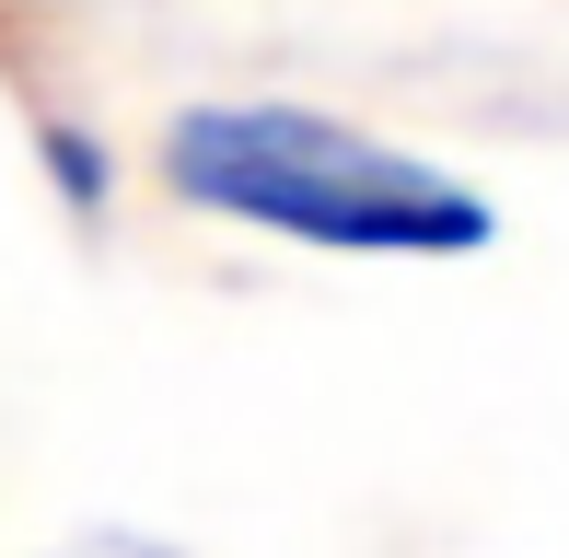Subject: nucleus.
<instances>
[{
    "instance_id": "3",
    "label": "nucleus",
    "mask_w": 569,
    "mask_h": 558,
    "mask_svg": "<svg viewBox=\"0 0 569 558\" xmlns=\"http://www.w3.org/2000/svg\"><path fill=\"white\" fill-rule=\"evenodd\" d=\"M47 558H187L174 536H140V524H93V536H70V547H47Z\"/></svg>"
},
{
    "instance_id": "2",
    "label": "nucleus",
    "mask_w": 569,
    "mask_h": 558,
    "mask_svg": "<svg viewBox=\"0 0 569 558\" xmlns=\"http://www.w3.org/2000/svg\"><path fill=\"white\" fill-rule=\"evenodd\" d=\"M36 163H47V187H59L70 221H106L117 210V151L93 140L82 117H36Z\"/></svg>"
},
{
    "instance_id": "1",
    "label": "nucleus",
    "mask_w": 569,
    "mask_h": 558,
    "mask_svg": "<svg viewBox=\"0 0 569 558\" xmlns=\"http://www.w3.org/2000/svg\"><path fill=\"white\" fill-rule=\"evenodd\" d=\"M163 187L198 221L302 245V257H360V268H453L500 245V198L430 151L360 129V117L291 106V93H210L174 106L151 140Z\"/></svg>"
}]
</instances>
